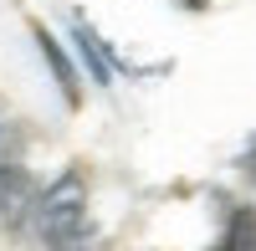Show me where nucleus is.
<instances>
[{
    "mask_svg": "<svg viewBox=\"0 0 256 251\" xmlns=\"http://www.w3.org/2000/svg\"><path fill=\"white\" fill-rule=\"evenodd\" d=\"M36 226L52 251H88L92 220H88V184L82 174H62L46 195H36Z\"/></svg>",
    "mask_w": 256,
    "mask_h": 251,
    "instance_id": "f257e3e1",
    "label": "nucleus"
},
{
    "mask_svg": "<svg viewBox=\"0 0 256 251\" xmlns=\"http://www.w3.org/2000/svg\"><path fill=\"white\" fill-rule=\"evenodd\" d=\"M77 46H82V56H88V67H92V82H113V67H108V56H102V41L77 20Z\"/></svg>",
    "mask_w": 256,
    "mask_h": 251,
    "instance_id": "39448f33",
    "label": "nucleus"
},
{
    "mask_svg": "<svg viewBox=\"0 0 256 251\" xmlns=\"http://www.w3.org/2000/svg\"><path fill=\"white\" fill-rule=\"evenodd\" d=\"M31 210H36V184H31V174L20 170V164H0V220H6L10 231H20Z\"/></svg>",
    "mask_w": 256,
    "mask_h": 251,
    "instance_id": "f03ea898",
    "label": "nucleus"
},
{
    "mask_svg": "<svg viewBox=\"0 0 256 251\" xmlns=\"http://www.w3.org/2000/svg\"><path fill=\"white\" fill-rule=\"evenodd\" d=\"M246 174H251V184H256V149L246 154Z\"/></svg>",
    "mask_w": 256,
    "mask_h": 251,
    "instance_id": "423d86ee",
    "label": "nucleus"
},
{
    "mask_svg": "<svg viewBox=\"0 0 256 251\" xmlns=\"http://www.w3.org/2000/svg\"><path fill=\"white\" fill-rule=\"evenodd\" d=\"M226 251H256V210H251V205H241V210L230 216Z\"/></svg>",
    "mask_w": 256,
    "mask_h": 251,
    "instance_id": "20e7f679",
    "label": "nucleus"
},
{
    "mask_svg": "<svg viewBox=\"0 0 256 251\" xmlns=\"http://www.w3.org/2000/svg\"><path fill=\"white\" fill-rule=\"evenodd\" d=\"M36 46H41V56H46V67H52V77H56V88H62V98L77 108V72H72V62H67V52L56 46V36L46 31V26H36Z\"/></svg>",
    "mask_w": 256,
    "mask_h": 251,
    "instance_id": "7ed1b4c3",
    "label": "nucleus"
}]
</instances>
